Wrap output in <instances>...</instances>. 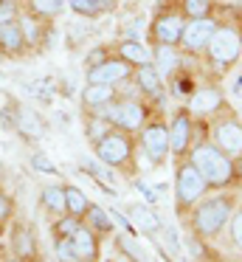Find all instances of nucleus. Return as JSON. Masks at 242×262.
Masks as SVG:
<instances>
[{"instance_id":"58836bf2","label":"nucleus","mask_w":242,"mask_h":262,"mask_svg":"<svg viewBox=\"0 0 242 262\" xmlns=\"http://www.w3.org/2000/svg\"><path fill=\"white\" fill-rule=\"evenodd\" d=\"M73 262H84V259H73Z\"/></svg>"},{"instance_id":"b1692460","label":"nucleus","mask_w":242,"mask_h":262,"mask_svg":"<svg viewBox=\"0 0 242 262\" xmlns=\"http://www.w3.org/2000/svg\"><path fill=\"white\" fill-rule=\"evenodd\" d=\"M14 130L20 133L23 138H28V141H37V138H42V121H39V116L34 113V110L28 107H20L14 113Z\"/></svg>"},{"instance_id":"dca6fc26","label":"nucleus","mask_w":242,"mask_h":262,"mask_svg":"<svg viewBox=\"0 0 242 262\" xmlns=\"http://www.w3.org/2000/svg\"><path fill=\"white\" fill-rule=\"evenodd\" d=\"M71 251H73V259H84V262H99V237L90 231L87 226H79L76 231L71 234Z\"/></svg>"},{"instance_id":"72a5a7b5","label":"nucleus","mask_w":242,"mask_h":262,"mask_svg":"<svg viewBox=\"0 0 242 262\" xmlns=\"http://www.w3.org/2000/svg\"><path fill=\"white\" fill-rule=\"evenodd\" d=\"M87 138H90V144H96L101 136H104L107 130H110V124H107L104 119H99V116H93V113H87Z\"/></svg>"},{"instance_id":"6ab92c4d","label":"nucleus","mask_w":242,"mask_h":262,"mask_svg":"<svg viewBox=\"0 0 242 262\" xmlns=\"http://www.w3.org/2000/svg\"><path fill=\"white\" fill-rule=\"evenodd\" d=\"M116 99H118V88H113V85H93V82H87L82 88V107L87 113H96V110H101L104 104L116 102Z\"/></svg>"},{"instance_id":"4468645a","label":"nucleus","mask_w":242,"mask_h":262,"mask_svg":"<svg viewBox=\"0 0 242 262\" xmlns=\"http://www.w3.org/2000/svg\"><path fill=\"white\" fill-rule=\"evenodd\" d=\"M225 107V99H223V91L214 85H203V88H194V93L189 96V113L194 116H214L217 110Z\"/></svg>"},{"instance_id":"4be33fe9","label":"nucleus","mask_w":242,"mask_h":262,"mask_svg":"<svg viewBox=\"0 0 242 262\" xmlns=\"http://www.w3.org/2000/svg\"><path fill=\"white\" fill-rule=\"evenodd\" d=\"M65 3L79 14V17H87V20L104 17V14H110L118 9V0H65Z\"/></svg>"},{"instance_id":"ea45409f","label":"nucleus","mask_w":242,"mask_h":262,"mask_svg":"<svg viewBox=\"0 0 242 262\" xmlns=\"http://www.w3.org/2000/svg\"><path fill=\"white\" fill-rule=\"evenodd\" d=\"M0 172H3V164H0Z\"/></svg>"},{"instance_id":"423d86ee","label":"nucleus","mask_w":242,"mask_h":262,"mask_svg":"<svg viewBox=\"0 0 242 262\" xmlns=\"http://www.w3.org/2000/svg\"><path fill=\"white\" fill-rule=\"evenodd\" d=\"M206 54H208V62L211 65H217L219 71H228L231 65H236V59L242 54V34L236 29H231V26L217 23V31L208 40Z\"/></svg>"},{"instance_id":"a211bd4d","label":"nucleus","mask_w":242,"mask_h":262,"mask_svg":"<svg viewBox=\"0 0 242 262\" xmlns=\"http://www.w3.org/2000/svg\"><path fill=\"white\" fill-rule=\"evenodd\" d=\"M152 65L161 76H174L183 65V51L180 46H152Z\"/></svg>"},{"instance_id":"39448f33","label":"nucleus","mask_w":242,"mask_h":262,"mask_svg":"<svg viewBox=\"0 0 242 262\" xmlns=\"http://www.w3.org/2000/svg\"><path fill=\"white\" fill-rule=\"evenodd\" d=\"M206 194H208L206 178L197 172V166L189 158L180 161L178 169H174V206H178V211L194 209Z\"/></svg>"},{"instance_id":"f3484780","label":"nucleus","mask_w":242,"mask_h":262,"mask_svg":"<svg viewBox=\"0 0 242 262\" xmlns=\"http://www.w3.org/2000/svg\"><path fill=\"white\" fill-rule=\"evenodd\" d=\"M127 217H129V226H133L135 231H141V234H149V237H155V234L161 231V217H158V211L149 209L146 203H133V206H127Z\"/></svg>"},{"instance_id":"f704fd0d","label":"nucleus","mask_w":242,"mask_h":262,"mask_svg":"<svg viewBox=\"0 0 242 262\" xmlns=\"http://www.w3.org/2000/svg\"><path fill=\"white\" fill-rule=\"evenodd\" d=\"M11 217H14V198L0 186V228H3L6 223H11Z\"/></svg>"},{"instance_id":"0eeeda50","label":"nucleus","mask_w":242,"mask_h":262,"mask_svg":"<svg viewBox=\"0 0 242 262\" xmlns=\"http://www.w3.org/2000/svg\"><path fill=\"white\" fill-rule=\"evenodd\" d=\"M183 29H186L183 12L161 9L149 23V40H152V46H180Z\"/></svg>"},{"instance_id":"7c9ffc66","label":"nucleus","mask_w":242,"mask_h":262,"mask_svg":"<svg viewBox=\"0 0 242 262\" xmlns=\"http://www.w3.org/2000/svg\"><path fill=\"white\" fill-rule=\"evenodd\" d=\"M225 228H228V237H231V243H234V248L242 251V206L231 211V220Z\"/></svg>"},{"instance_id":"f257e3e1","label":"nucleus","mask_w":242,"mask_h":262,"mask_svg":"<svg viewBox=\"0 0 242 262\" xmlns=\"http://www.w3.org/2000/svg\"><path fill=\"white\" fill-rule=\"evenodd\" d=\"M186 158L197 166L203 178H206L208 189H225L236 181V172H234V158L225 155L223 149L217 147L214 141H200L186 152Z\"/></svg>"},{"instance_id":"a878e982","label":"nucleus","mask_w":242,"mask_h":262,"mask_svg":"<svg viewBox=\"0 0 242 262\" xmlns=\"http://www.w3.org/2000/svg\"><path fill=\"white\" fill-rule=\"evenodd\" d=\"M118 57H124L129 65H135V68L152 62V51L141 40H133V37H127V40L118 42Z\"/></svg>"},{"instance_id":"cd10ccee","label":"nucleus","mask_w":242,"mask_h":262,"mask_svg":"<svg viewBox=\"0 0 242 262\" xmlns=\"http://www.w3.org/2000/svg\"><path fill=\"white\" fill-rule=\"evenodd\" d=\"M62 9H65V0H28V12L42 20L59 17Z\"/></svg>"},{"instance_id":"2eb2a0df","label":"nucleus","mask_w":242,"mask_h":262,"mask_svg":"<svg viewBox=\"0 0 242 262\" xmlns=\"http://www.w3.org/2000/svg\"><path fill=\"white\" fill-rule=\"evenodd\" d=\"M133 82L138 85V91L144 93L149 102H161L163 99V76L158 74V68L152 62L138 65V68L133 71Z\"/></svg>"},{"instance_id":"7ed1b4c3","label":"nucleus","mask_w":242,"mask_h":262,"mask_svg":"<svg viewBox=\"0 0 242 262\" xmlns=\"http://www.w3.org/2000/svg\"><path fill=\"white\" fill-rule=\"evenodd\" d=\"M93 116L104 119L107 124L116 127V130H124V133H129V136H135V133H141V127L149 121V107H146L144 102H138V99H121L118 96L116 102L104 104V107L96 110Z\"/></svg>"},{"instance_id":"393cba45","label":"nucleus","mask_w":242,"mask_h":262,"mask_svg":"<svg viewBox=\"0 0 242 262\" xmlns=\"http://www.w3.org/2000/svg\"><path fill=\"white\" fill-rule=\"evenodd\" d=\"M39 203H42L45 214L48 217H62L68 214L65 209V189L59 186V183H48V186H42V192H39Z\"/></svg>"},{"instance_id":"e433bc0d","label":"nucleus","mask_w":242,"mask_h":262,"mask_svg":"<svg viewBox=\"0 0 242 262\" xmlns=\"http://www.w3.org/2000/svg\"><path fill=\"white\" fill-rule=\"evenodd\" d=\"M234 172H236V181H242V155L234 161Z\"/></svg>"},{"instance_id":"6e6552de","label":"nucleus","mask_w":242,"mask_h":262,"mask_svg":"<svg viewBox=\"0 0 242 262\" xmlns=\"http://www.w3.org/2000/svg\"><path fill=\"white\" fill-rule=\"evenodd\" d=\"M133 71L135 65H129L124 57H104L99 65H93V68H87V74H84V79L93 82V85H124V82H133Z\"/></svg>"},{"instance_id":"473e14b6","label":"nucleus","mask_w":242,"mask_h":262,"mask_svg":"<svg viewBox=\"0 0 242 262\" xmlns=\"http://www.w3.org/2000/svg\"><path fill=\"white\" fill-rule=\"evenodd\" d=\"M20 110V104H17V99L11 96L9 91H3L0 88V119H6V121H14V113Z\"/></svg>"},{"instance_id":"f8f14e48","label":"nucleus","mask_w":242,"mask_h":262,"mask_svg":"<svg viewBox=\"0 0 242 262\" xmlns=\"http://www.w3.org/2000/svg\"><path fill=\"white\" fill-rule=\"evenodd\" d=\"M191 141H194V121H191L189 110H178L169 124V152L183 158L191 149Z\"/></svg>"},{"instance_id":"ddd939ff","label":"nucleus","mask_w":242,"mask_h":262,"mask_svg":"<svg viewBox=\"0 0 242 262\" xmlns=\"http://www.w3.org/2000/svg\"><path fill=\"white\" fill-rule=\"evenodd\" d=\"M211 141L217 144V147L223 149L225 155L236 158V155L242 152V124L234 119V116H228V119H219L217 124L211 127Z\"/></svg>"},{"instance_id":"2f4dec72","label":"nucleus","mask_w":242,"mask_h":262,"mask_svg":"<svg viewBox=\"0 0 242 262\" xmlns=\"http://www.w3.org/2000/svg\"><path fill=\"white\" fill-rule=\"evenodd\" d=\"M28 164H31V169L39 172V175H59V169L51 164V158L45 152H34L31 158H28Z\"/></svg>"},{"instance_id":"f03ea898","label":"nucleus","mask_w":242,"mask_h":262,"mask_svg":"<svg viewBox=\"0 0 242 262\" xmlns=\"http://www.w3.org/2000/svg\"><path fill=\"white\" fill-rule=\"evenodd\" d=\"M231 211H234V198L231 194H211L203 198L200 203L191 209V231L200 239H214L223 234L228 226Z\"/></svg>"},{"instance_id":"1a4fd4ad","label":"nucleus","mask_w":242,"mask_h":262,"mask_svg":"<svg viewBox=\"0 0 242 262\" xmlns=\"http://www.w3.org/2000/svg\"><path fill=\"white\" fill-rule=\"evenodd\" d=\"M217 31V20L214 17H200V20H186L183 37H180V51L183 54H203L208 48V40Z\"/></svg>"},{"instance_id":"9b49d317","label":"nucleus","mask_w":242,"mask_h":262,"mask_svg":"<svg viewBox=\"0 0 242 262\" xmlns=\"http://www.w3.org/2000/svg\"><path fill=\"white\" fill-rule=\"evenodd\" d=\"M9 245H11V256H17L23 262H39V243L28 223H14L9 228Z\"/></svg>"},{"instance_id":"c9c22d12","label":"nucleus","mask_w":242,"mask_h":262,"mask_svg":"<svg viewBox=\"0 0 242 262\" xmlns=\"http://www.w3.org/2000/svg\"><path fill=\"white\" fill-rule=\"evenodd\" d=\"M20 17V3L17 0H0V23H11Z\"/></svg>"},{"instance_id":"9d476101","label":"nucleus","mask_w":242,"mask_h":262,"mask_svg":"<svg viewBox=\"0 0 242 262\" xmlns=\"http://www.w3.org/2000/svg\"><path fill=\"white\" fill-rule=\"evenodd\" d=\"M141 149L155 164H161L169 155V124L163 119H152L141 127Z\"/></svg>"},{"instance_id":"c85d7f7f","label":"nucleus","mask_w":242,"mask_h":262,"mask_svg":"<svg viewBox=\"0 0 242 262\" xmlns=\"http://www.w3.org/2000/svg\"><path fill=\"white\" fill-rule=\"evenodd\" d=\"M214 0H180V12L186 20H200V17H211Z\"/></svg>"},{"instance_id":"c756f323","label":"nucleus","mask_w":242,"mask_h":262,"mask_svg":"<svg viewBox=\"0 0 242 262\" xmlns=\"http://www.w3.org/2000/svg\"><path fill=\"white\" fill-rule=\"evenodd\" d=\"M82 226V217H73V214H62V217H56L54 220V226H51V234H54V239L56 237H71L76 228Z\"/></svg>"},{"instance_id":"aec40b11","label":"nucleus","mask_w":242,"mask_h":262,"mask_svg":"<svg viewBox=\"0 0 242 262\" xmlns=\"http://www.w3.org/2000/svg\"><path fill=\"white\" fill-rule=\"evenodd\" d=\"M28 51L26 40H23L20 23L11 20V23H0V54L6 57H23Z\"/></svg>"},{"instance_id":"412c9836","label":"nucleus","mask_w":242,"mask_h":262,"mask_svg":"<svg viewBox=\"0 0 242 262\" xmlns=\"http://www.w3.org/2000/svg\"><path fill=\"white\" fill-rule=\"evenodd\" d=\"M82 226H87L96 237H110L113 228H116V226H113L110 211H104V206H99V203H90L87 206V211L82 214Z\"/></svg>"},{"instance_id":"20e7f679","label":"nucleus","mask_w":242,"mask_h":262,"mask_svg":"<svg viewBox=\"0 0 242 262\" xmlns=\"http://www.w3.org/2000/svg\"><path fill=\"white\" fill-rule=\"evenodd\" d=\"M93 152H96V158L104 166H110V169H127L135 161V141H133L129 133L110 127V130L93 144Z\"/></svg>"},{"instance_id":"bb28decb","label":"nucleus","mask_w":242,"mask_h":262,"mask_svg":"<svg viewBox=\"0 0 242 262\" xmlns=\"http://www.w3.org/2000/svg\"><path fill=\"white\" fill-rule=\"evenodd\" d=\"M62 189H65V209H68V214L82 217L84 211H87V206H90V198L79 186H71V183H62Z\"/></svg>"},{"instance_id":"4c0bfd02","label":"nucleus","mask_w":242,"mask_h":262,"mask_svg":"<svg viewBox=\"0 0 242 262\" xmlns=\"http://www.w3.org/2000/svg\"><path fill=\"white\" fill-rule=\"evenodd\" d=\"M0 262H23V259H17V256H9V259H0Z\"/></svg>"},{"instance_id":"5701e85b","label":"nucleus","mask_w":242,"mask_h":262,"mask_svg":"<svg viewBox=\"0 0 242 262\" xmlns=\"http://www.w3.org/2000/svg\"><path fill=\"white\" fill-rule=\"evenodd\" d=\"M17 23H20V31H23V40H26L28 48H37L45 42V23L42 17H37V14L20 12V17H17Z\"/></svg>"}]
</instances>
